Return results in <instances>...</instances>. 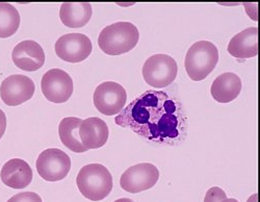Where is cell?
Here are the masks:
<instances>
[{
  "label": "cell",
  "instance_id": "cell-1",
  "mask_svg": "<svg viewBox=\"0 0 260 202\" xmlns=\"http://www.w3.org/2000/svg\"><path fill=\"white\" fill-rule=\"evenodd\" d=\"M115 122L160 145H173L186 136V117L180 101L164 91L144 92L120 111Z\"/></svg>",
  "mask_w": 260,
  "mask_h": 202
},
{
  "label": "cell",
  "instance_id": "cell-2",
  "mask_svg": "<svg viewBox=\"0 0 260 202\" xmlns=\"http://www.w3.org/2000/svg\"><path fill=\"white\" fill-rule=\"evenodd\" d=\"M140 40L138 27L127 21L105 26L98 37L100 49L108 55H120L133 50Z\"/></svg>",
  "mask_w": 260,
  "mask_h": 202
},
{
  "label": "cell",
  "instance_id": "cell-3",
  "mask_svg": "<svg viewBox=\"0 0 260 202\" xmlns=\"http://www.w3.org/2000/svg\"><path fill=\"white\" fill-rule=\"evenodd\" d=\"M76 185L79 192L92 201L106 198L113 190V176L101 164H89L78 172Z\"/></svg>",
  "mask_w": 260,
  "mask_h": 202
},
{
  "label": "cell",
  "instance_id": "cell-4",
  "mask_svg": "<svg viewBox=\"0 0 260 202\" xmlns=\"http://www.w3.org/2000/svg\"><path fill=\"white\" fill-rule=\"evenodd\" d=\"M219 62V49L209 41H198L188 48L185 55V70L190 79H205Z\"/></svg>",
  "mask_w": 260,
  "mask_h": 202
},
{
  "label": "cell",
  "instance_id": "cell-5",
  "mask_svg": "<svg viewBox=\"0 0 260 202\" xmlns=\"http://www.w3.org/2000/svg\"><path fill=\"white\" fill-rule=\"evenodd\" d=\"M145 81L154 88H166L176 79L178 64L168 54H154L148 57L143 66Z\"/></svg>",
  "mask_w": 260,
  "mask_h": 202
},
{
  "label": "cell",
  "instance_id": "cell-6",
  "mask_svg": "<svg viewBox=\"0 0 260 202\" xmlns=\"http://www.w3.org/2000/svg\"><path fill=\"white\" fill-rule=\"evenodd\" d=\"M37 171L47 182H58L67 177L71 169L70 156L58 148H48L40 153Z\"/></svg>",
  "mask_w": 260,
  "mask_h": 202
},
{
  "label": "cell",
  "instance_id": "cell-7",
  "mask_svg": "<svg viewBox=\"0 0 260 202\" xmlns=\"http://www.w3.org/2000/svg\"><path fill=\"white\" fill-rule=\"evenodd\" d=\"M94 105L105 116L119 114L127 101L125 88L116 81H104L94 92Z\"/></svg>",
  "mask_w": 260,
  "mask_h": 202
},
{
  "label": "cell",
  "instance_id": "cell-8",
  "mask_svg": "<svg viewBox=\"0 0 260 202\" xmlns=\"http://www.w3.org/2000/svg\"><path fill=\"white\" fill-rule=\"evenodd\" d=\"M159 179L158 169L149 163L128 168L120 177V186L128 193L137 194L153 188Z\"/></svg>",
  "mask_w": 260,
  "mask_h": 202
},
{
  "label": "cell",
  "instance_id": "cell-9",
  "mask_svg": "<svg viewBox=\"0 0 260 202\" xmlns=\"http://www.w3.org/2000/svg\"><path fill=\"white\" fill-rule=\"evenodd\" d=\"M41 89L46 99L50 102L63 103L73 94L74 83L69 73L54 68L43 75Z\"/></svg>",
  "mask_w": 260,
  "mask_h": 202
},
{
  "label": "cell",
  "instance_id": "cell-10",
  "mask_svg": "<svg viewBox=\"0 0 260 202\" xmlns=\"http://www.w3.org/2000/svg\"><path fill=\"white\" fill-rule=\"evenodd\" d=\"M93 50L92 41L88 36L79 33L67 34L55 42L56 55L64 62L80 63L89 57Z\"/></svg>",
  "mask_w": 260,
  "mask_h": 202
},
{
  "label": "cell",
  "instance_id": "cell-11",
  "mask_svg": "<svg viewBox=\"0 0 260 202\" xmlns=\"http://www.w3.org/2000/svg\"><path fill=\"white\" fill-rule=\"evenodd\" d=\"M36 85L31 78L14 74L4 79L0 86V97L10 106H17L29 100L35 94Z\"/></svg>",
  "mask_w": 260,
  "mask_h": 202
},
{
  "label": "cell",
  "instance_id": "cell-12",
  "mask_svg": "<svg viewBox=\"0 0 260 202\" xmlns=\"http://www.w3.org/2000/svg\"><path fill=\"white\" fill-rule=\"evenodd\" d=\"M12 60L19 69L34 72L44 66L45 52L38 42L25 40L14 47Z\"/></svg>",
  "mask_w": 260,
  "mask_h": 202
},
{
  "label": "cell",
  "instance_id": "cell-13",
  "mask_svg": "<svg viewBox=\"0 0 260 202\" xmlns=\"http://www.w3.org/2000/svg\"><path fill=\"white\" fill-rule=\"evenodd\" d=\"M78 133L86 149H98L106 144L110 137V129L105 121L98 117H92L81 122Z\"/></svg>",
  "mask_w": 260,
  "mask_h": 202
},
{
  "label": "cell",
  "instance_id": "cell-14",
  "mask_svg": "<svg viewBox=\"0 0 260 202\" xmlns=\"http://www.w3.org/2000/svg\"><path fill=\"white\" fill-rule=\"evenodd\" d=\"M32 170L27 162L12 159L7 162L0 172L3 183L13 189H24L32 181Z\"/></svg>",
  "mask_w": 260,
  "mask_h": 202
},
{
  "label": "cell",
  "instance_id": "cell-15",
  "mask_svg": "<svg viewBox=\"0 0 260 202\" xmlns=\"http://www.w3.org/2000/svg\"><path fill=\"white\" fill-rule=\"evenodd\" d=\"M241 77L233 72H225L216 77L210 89L213 99L220 103H228L238 97L242 92Z\"/></svg>",
  "mask_w": 260,
  "mask_h": 202
},
{
  "label": "cell",
  "instance_id": "cell-16",
  "mask_svg": "<svg viewBox=\"0 0 260 202\" xmlns=\"http://www.w3.org/2000/svg\"><path fill=\"white\" fill-rule=\"evenodd\" d=\"M228 52L236 59H249L258 54V28L248 27L229 41Z\"/></svg>",
  "mask_w": 260,
  "mask_h": 202
},
{
  "label": "cell",
  "instance_id": "cell-17",
  "mask_svg": "<svg viewBox=\"0 0 260 202\" xmlns=\"http://www.w3.org/2000/svg\"><path fill=\"white\" fill-rule=\"evenodd\" d=\"M92 15L93 9L89 3H63L59 9V18L62 24L70 28L84 26Z\"/></svg>",
  "mask_w": 260,
  "mask_h": 202
},
{
  "label": "cell",
  "instance_id": "cell-18",
  "mask_svg": "<svg viewBox=\"0 0 260 202\" xmlns=\"http://www.w3.org/2000/svg\"><path fill=\"white\" fill-rule=\"evenodd\" d=\"M82 120L77 117H67L61 119L58 125V134L61 143L76 153H82L88 151L79 138V126Z\"/></svg>",
  "mask_w": 260,
  "mask_h": 202
},
{
  "label": "cell",
  "instance_id": "cell-19",
  "mask_svg": "<svg viewBox=\"0 0 260 202\" xmlns=\"http://www.w3.org/2000/svg\"><path fill=\"white\" fill-rule=\"evenodd\" d=\"M20 26L19 11L11 4L0 3V38H9Z\"/></svg>",
  "mask_w": 260,
  "mask_h": 202
},
{
  "label": "cell",
  "instance_id": "cell-20",
  "mask_svg": "<svg viewBox=\"0 0 260 202\" xmlns=\"http://www.w3.org/2000/svg\"><path fill=\"white\" fill-rule=\"evenodd\" d=\"M226 198L227 195L224 190L219 187H212L206 192L204 202H222Z\"/></svg>",
  "mask_w": 260,
  "mask_h": 202
},
{
  "label": "cell",
  "instance_id": "cell-21",
  "mask_svg": "<svg viewBox=\"0 0 260 202\" xmlns=\"http://www.w3.org/2000/svg\"><path fill=\"white\" fill-rule=\"evenodd\" d=\"M8 202H42V198L35 192H22L14 195Z\"/></svg>",
  "mask_w": 260,
  "mask_h": 202
},
{
  "label": "cell",
  "instance_id": "cell-22",
  "mask_svg": "<svg viewBox=\"0 0 260 202\" xmlns=\"http://www.w3.org/2000/svg\"><path fill=\"white\" fill-rule=\"evenodd\" d=\"M7 129V116L5 111L0 108V140H2L3 136Z\"/></svg>",
  "mask_w": 260,
  "mask_h": 202
},
{
  "label": "cell",
  "instance_id": "cell-23",
  "mask_svg": "<svg viewBox=\"0 0 260 202\" xmlns=\"http://www.w3.org/2000/svg\"><path fill=\"white\" fill-rule=\"evenodd\" d=\"M114 202H135V201L133 199H130V198H120V199H117Z\"/></svg>",
  "mask_w": 260,
  "mask_h": 202
},
{
  "label": "cell",
  "instance_id": "cell-24",
  "mask_svg": "<svg viewBox=\"0 0 260 202\" xmlns=\"http://www.w3.org/2000/svg\"><path fill=\"white\" fill-rule=\"evenodd\" d=\"M247 202H258V201H257V194H253V195L247 200Z\"/></svg>",
  "mask_w": 260,
  "mask_h": 202
},
{
  "label": "cell",
  "instance_id": "cell-25",
  "mask_svg": "<svg viewBox=\"0 0 260 202\" xmlns=\"http://www.w3.org/2000/svg\"><path fill=\"white\" fill-rule=\"evenodd\" d=\"M222 202H238V200L233 199V198H226V199L223 200Z\"/></svg>",
  "mask_w": 260,
  "mask_h": 202
}]
</instances>
